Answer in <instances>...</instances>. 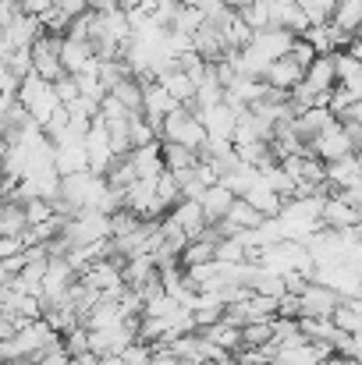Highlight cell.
Instances as JSON below:
<instances>
[{"instance_id":"cell-1","label":"cell","mask_w":362,"mask_h":365,"mask_svg":"<svg viewBox=\"0 0 362 365\" xmlns=\"http://www.w3.org/2000/svg\"><path fill=\"white\" fill-rule=\"evenodd\" d=\"M64 337L46 323V319H32V323H25L14 337H7L4 341V359L14 365H36L50 348H57Z\"/></svg>"},{"instance_id":"cell-2","label":"cell","mask_w":362,"mask_h":365,"mask_svg":"<svg viewBox=\"0 0 362 365\" xmlns=\"http://www.w3.org/2000/svg\"><path fill=\"white\" fill-rule=\"evenodd\" d=\"M18 100H21V107L29 110V118L39 124V128H46V124L64 110V103H61V96H57V86L46 82V78H39V75H29V78L21 82Z\"/></svg>"},{"instance_id":"cell-3","label":"cell","mask_w":362,"mask_h":365,"mask_svg":"<svg viewBox=\"0 0 362 365\" xmlns=\"http://www.w3.org/2000/svg\"><path fill=\"white\" fill-rule=\"evenodd\" d=\"M160 138H164V142H174V145H185V149H192V153H199V156H203V149L210 145V131H206V124L199 118V110H192V107H181L178 114H171Z\"/></svg>"},{"instance_id":"cell-4","label":"cell","mask_w":362,"mask_h":365,"mask_svg":"<svg viewBox=\"0 0 362 365\" xmlns=\"http://www.w3.org/2000/svg\"><path fill=\"white\" fill-rule=\"evenodd\" d=\"M309 149H313V156L323 160V163H338V160L359 153L356 142H352V131H348V124L345 121H334L327 131H320V135L309 142Z\"/></svg>"},{"instance_id":"cell-5","label":"cell","mask_w":362,"mask_h":365,"mask_svg":"<svg viewBox=\"0 0 362 365\" xmlns=\"http://www.w3.org/2000/svg\"><path fill=\"white\" fill-rule=\"evenodd\" d=\"M341 294L323 287V284H306L298 291V319H334V312L341 309Z\"/></svg>"},{"instance_id":"cell-6","label":"cell","mask_w":362,"mask_h":365,"mask_svg":"<svg viewBox=\"0 0 362 365\" xmlns=\"http://www.w3.org/2000/svg\"><path fill=\"white\" fill-rule=\"evenodd\" d=\"M86 153H89V170H93V174H100V178H107V174H111V167L118 163L114 135H111V128L100 121V118L93 121L89 135H86Z\"/></svg>"},{"instance_id":"cell-7","label":"cell","mask_w":362,"mask_h":365,"mask_svg":"<svg viewBox=\"0 0 362 365\" xmlns=\"http://www.w3.org/2000/svg\"><path fill=\"white\" fill-rule=\"evenodd\" d=\"M61 46H64V36H50V32L32 46V68H36L39 78H46V82H61V78H64Z\"/></svg>"},{"instance_id":"cell-8","label":"cell","mask_w":362,"mask_h":365,"mask_svg":"<svg viewBox=\"0 0 362 365\" xmlns=\"http://www.w3.org/2000/svg\"><path fill=\"white\" fill-rule=\"evenodd\" d=\"M167 220H171L174 227H181V231L188 235V242H199V238L210 231L206 210H203V202H196V199H181V202L167 213Z\"/></svg>"},{"instance_id":"cell-9","label":"cell","mask_w":362,"mask_h":365,"mask_svg":"<svg viewBox=\"0 0 362 365\" xmlns=\"http://www.w3.org/2000/svg\"><path fill=\"white\" fill-rule=\"evenodd\" d=\"M181 110V103L160 86V82H153V86H146V103H142V118L153 124L160 135H164V124L171 114H178Z\"/></svg>"},{"instance_id":"cell-10","label":"cell","mask_w":362,"mask_h":365,"mask_svg":"<svg viewBox=\"0 0 362 365\" xmlns=\"http://www.w3.org/2000/svg\"><path fill=\"white\" fill-rule=\"evenodd\" d=\"M270 89H281V93H295L302 82H306V68L288 53V57H281L277 64H270V71H266V78H263Z\"/></svg>"},{"instance_id":"cell-11","label":"cell","mask_w":362,"mask_h":365,"mask_svg":"<svg viewBox=\"0 0 362 365\" xmlns=\"http://www.w3.org/2000/svg\"><path fill=\"white\" fill-rule=\"evenodd\" d=\"M359 224H362L359 210H356L345 195L331 192V199H327V206H323V227H331V231H352V227H359Z\"/></svg>"},{"instance_id":"cell-12","label":"cell","mask_w":362,"mask_h":365,"mask_svg":"<svg viewBox=\"0 0 362 365\" xmlns=\"http://www.w3.org/2000/svg\"><path fill=\"white\" fill-rule=\"evenodd\" d=\"M266 220H270V217H263L256 206H248L245 199H238V202L231 206L228 220L221 224V231H224V235H248V231H259Z\"/></svg>"},{"instance_id":"cell-13","label":"cell","mask_w":362,"mask_h":365,"mask_svg":"<svg viewBox=\"0 0 362 365\" xmlns=\"http://www.w3.org/2000/svg\"><path fill=\"white\" fill-rule=\"evenodd\" d=\"M334 121H338V118H334V110H331V107H309V110H302V114L295 118V124H291V128H295V135H298V138L309 145L320 131H327Z\"/></svg>"},{"instance_id":"cell-14","label":"cell","mask_w":362,"mask_h":365,"mask_svg":"<svg viewBox=\"0 0 362 365\" xmlns=\"http://www.w3.org/2000/svg\"><path fill=\"white\" fill-rule=\"evenodd\" d=\"M241 199H245L248 206H256L263 217H281V210H284V202H288L281 192H273V188H270V181H266V178H259V181L241 195Z\"/></svg>"},{"instance_id":"cell-15","label":"cell","mask_w":362,"mask_h":365,"mask_svg":"<svg viewBox=\"0 0 362 365\" xmlns=\"http://www.w3.org/2000/svg\"><path fill=\"white\" fill-rule=\"evenodd\" d=\"M199 202H203V210H206V220H210V224H224V220H228V213H231V206L238 202V195L221 181V185H213Z\"/></svg>"},{"instance_id":"cell-16","label":"cell","mask_w":362,"mask_h":365,"mask_svg":"<svg viewBox=\"0 0 362 365\" xmlns=\"http://www.w3.org/2000/svg\"><path fill=\"white\" fill-rule=\"evenodd\" d=\"M331 25L352 43L362 32V0H338V7L331 14Z\"/></svg>"},{"instance_id":"cell-17","label":"cell","mask_w":362,"mask_h":365,"mask_svg":"<svg viewBox=\"0 0 362 365\" xmlns=\"http://www.w3.org/2000/svg\"><path fill=\"white\" fill-rule=\"evenodd\" d=\"M160 86L181 103V107H196V93H199V86H196V78L185 71V68H174V71H167L164 78H160Z\"/></svg>"},{"instance_id":"cell-18","label":"cell","mask_w":362,"mask_h":365,"mask_svg":"<svg viewBox=\"0 0 362 365\" xmlns=\"http://www.w3.org/2000/svg\"><path fill=\"white\" fill-rule=\"evenodd\" d=\"M306 82L313 86V93L327 96L338 89V68H334V57H316V64L306 71Z\"/></svg>"},{"instance_id":"cell-19","label":"cell","mask_w":362,"mask_h":365,"mask_svg":"<svg viewBox=\"0 0 362 365\" xmlns=\"http://www.w3.org/2000/svg\"><path fill=\"white\" fill-rule=\"evenodd\" d=\"M241 21L252 29V32H266L273 29V14H270V0H245L238 7Z\"/></svg>"},{"instance_id":"cell-20","label":"cell","mask_w":362,"mask_h":365,"mask_svg":"<svg viewBox=\"0 0 362 365\" xmlns=\"http://www.w3.org/2000/svg\"><path fill=\"white\" fill-rule=\"evenodd\" d=\"M199 160H203L199 153H192L185 145H174V142H164V163H167L171 174H185V170L199 167Z\"/></svg>"},{"instance_id":"cell-21","label":"cell","mask_w":362,"mask_h":365,"mask_svg":"<svg viewBox=\"0 0 362 365\" xmlns=\"http://www.w3.org/2000/svg\"><path fill=\"white\" fill-rule=\"evenodd\" d=\"M334 68H338V86H345V89H352V86L362 78V61L352 53V50L334 53Z\"/></svg>"},{"instance_id":"cell-22","label":"cell","mask_w":362,"mask_h":365,"mask_svg":"<svg viewBox=\"0 0 362 365\" xmlns=\"http://www.w3.org/2000/svg\"><path fill=\"white\" fill-rule=\"evenodd\" d=\"M54 86H57V96H61V103H64V107H71V103H79V100H82L79 78L64 75V78H61V82H54Z\"/></svg>"},{"instance_id":"cell-23","label":"cell","mask_w":362,"mask_h":365,"mask_svg":"<svg viewBox=\"0 0 362 365\" xmlns=\"http://www.w3.org/2000/svg\"><path fill=\"white\" fill-rule=\"evenodd\" d=\"M96 365H128V362H124V355H107V359L96 355Z\"/></svg>"},{"instance_id":"cell-24","label":"cell","mask_w":362,"mask_h":365,"mask_svg":"<svg viewBox=\"0 0 362 365\" xmlns=\"http://www.w3.org/2000/svg\"><path fill=\"white\" fill-rule=\"evenodd\" d=\"M348 50H352V53H356V57L362 61V32L356 36V39H352V46H348Z\"/></svg>"}]
</instances>
